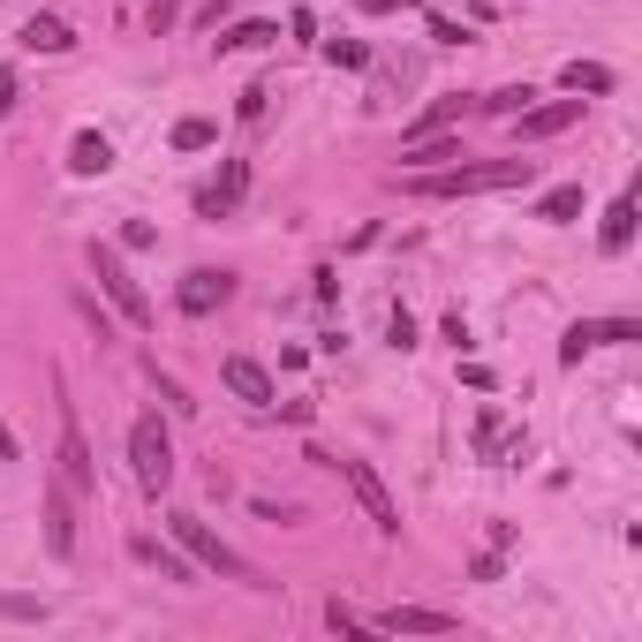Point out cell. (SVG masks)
Returning <instances> with one entry per match:
<instances>
[{
	"label": "cell",
	"mask_w": 642,
	"mask_h": 642,
	"mask_svg": "<svg viewBox=\"0 0 642 642\" xmlns=\"http://www.w3.org/2000/svg\"><path fill=\"white\" fill-rule=\"evenodd\" d=\"M537 174V159H484V167H438L416 189L424 197H491V189H521Z\"/></svg>",
	"instance_id": "cell-1"
},
{
	"label": "cell",
	"mask_w": 642,
	"mask_h": 642,
	"mask_svg": "<svg viewBox=\"0 0 642 642\" xmlns=\"http://www.w3.org/2000/svg\"><path fill=\"white\" fill-rule=\"evenodd\" d=\"M128 469H136V484H144L152 499L174 484V438H167L159 416H136V424H128Z\"/></svg>",
	"instance_id": "cell-2"
},
{
	"label": "cell",
	"mask_w": 642,
	"mask_h": 642,
	"mask_svg": "<svg viewBox=\"0 0 642 642\" xmlns=\"http://www.w3.org/2000/svg\"><path fill=\"white\" fill-rule=\"evenodd\" d=\"M91 272H99V288H106V302L122 310V325H136V333H152V296L136 288V272L122 265V250H91Z\"/></svg>",
	"instance_id": "cell-3"
},
{
	"label": "cell",
	"mask_w": 642,
	"mask_h": 642,
	"mask_svg": "<svg viewBox=\"0 0 642 642\" xmlns=\"http://www.w3.org/2000/svg\"><path fill=\"white\" fill-rule=\"evenodd\" d=\"M325 469H341V484L348 491H355V507L371 514V529H379V537H401V507H393V491H385V476L371 469V462H333V454H325Z\"/></svg>",
	"instance_id": "cell-4"
},
{
	"label": "cell",
	"mask_w": 642,
	"mask_h": 642,
	"mask_svg": "<svg viewBox=\"0 0 642 642\" xmlns=\"http://www.w3.org/2000/svg\"><path fill=\"white\" fill-rule=\"evenodd\" d=\"M167 529H174V545L197 559V567H213V574H235V582H250V559L235 552V545H219L213 529L197 521V514H167Z\"/></svg>",
	"instance_id": "cell-5"
},
{
	"label": "cell",
	"mask_w": 642,
	"mask_h": 642,
	"mask_svg": "<svg viewBox=\"0 0 642 642\" xmlns=\"http://www.w3.org/2000/svg\"><path fill=\"white\" fill-rule=\"evenodd\" d=\"M574 122H582V91H574V99H552V106H521V114H514V136H521V144H552V136H567Z\"/></svg>",
	"instance_id": "cell-6"
},
{
	"label": "cell",
	"mask_w": 642,
	"mask_h": 642,
	"mask_svg": "<svg viewBox=\"0 0 642 642\" xmlns=\"http://www.w3.org/2000/svg\"><path fill=\"white\" fill-rule=\"evenodd\" d=\"M612 341H642V325H635V318H582V325H567L559 363H582L590 348H612Z\"/></svg>",
	"instance_id": "cell-7"
},
{
	"label": "cell",
	"mask_w": 642,
	"mask_h": 642,
	"mask_svg": "<svg viewBox=\"0 0 642 642\" xmlns=\"http://www.w3.org/2000/svg\"><path fill=\"white\" fill-rule=\"evenodd\" d=\"M61 484L69 491H91L99 469H91V446H84V424H76V408L61 401Z\"/></svg>",
	"instance_id": "cell-8"
},
{
	"label": "cell",
	"mask_w": 642,
	"mask_h": 642,
	"mask_svg": "<svg viewBox=\"0 0 642 642\" xmlns=\"http://www.w3.org/2000/svg\"><path fill=\"white\" fill-rule=\"evenodd\" d=\"M379 635H454V612H431V604H393L371 620Z\"/></svg>",
	"instance_id": "cell-9"
},
{
	"label": "cell",
	"mask_w": 642,
	"mask_h": 642,
	"mask_svg": "<svg viewBox=\"0 0 642 642\" xmlns=\"http://www.w3.org/2000/svg\"><path fill=\"white\" fill-rule=\"evenodd\" d=\"M219 385L235 401H250V408H272V379H265V363H250V355H227L219 363Z\"/></svg>",
	"instance_id": "cell-10"
},
{
	"label": "cell",
	"mask_w": 642,
	"mask_h": 642,
	"mask_svg": "<svg viewBox=\"0 0 642 642\" xmlns=\"http://www.w3.org/2000/svg\"><path fill=\"white\" fill-rule=\"evenodd\" d=\"M45 545H53V559H76V499H69V484L45 491Z\"/></svg>",
	"instance_id": "cell-11"
},
{
	"label": "cell",
	"mask_w": 642,
	"mask_h": 642,
	"mask_svg": "<svg viewBox=\"0 0 642 642\" xmlns=\"http://www.w3.org/2000/svg\"><path fill=\"white\" fill-rule=\"evenodd\" d=\"M242 189H250V167H242V159H227V167H219V182H213V189H197V213H205V219L235 213V205H242Z\"/></svg>",
	"instance_id": "cell-12"
},
{
	"label": "cell",
	"mask_w": 642,
	"mask_h": 642,
	"mask_svg": "<svg viewBox=\"0 0 642 642\" xmlns=\"http://www.w3.org/2000/svg\"><path fill=\"white\" fill-rule=\"evenodd\" d=\"M227 296H235L227 272H189V280H182V310H189V318H213Z\"/></svg>",
	"instance_id": "cell-13"
},
{
	"label": "cell",
	"mask_w": 642,
	"mask_h": 642,
	"mask_svg": "<svg viewBox=\"0 0 642 642\" xmlns=\"http://www.w3.org/2000/svg\"><path fill=\"white\" fill-rule=\"evenodd\" d=\"M446 159H462V144H454L446 128H431V136H408V167H416V174L446 167Z\"/></svg>",
	"instance_id": "cell-14"
},
{
	"label": "cell",
	"mask_w": 642,
	"mask_h": 642,
	"mask_svg": "<svg viewBox=\"0 0 642 642\" xmlns=\"http://www.w3.org/2000/svg\"><path fill=\"white\" fill-rule=\"evenodd\" d=\"M598 242H604V257H620L628 242H635V197H612V213H604Z\"/></svg>",
	"instance_id": "cell-15"
},
{
	"label": "cell",
	"mask_w": 642,
	"mask_h": 642,
	"mask_svg": "<svg viewBox=\"0 0 642 642\" xmlns=\"http://www.w3.org/2000/svg\"><path fill=\"white\" fill-rule=\"evenodd\" d=\"M69 167L84 174V182H91V174H106V167H114V144H106L99 128H84V136L69 144Z\"/></svg>",
	"instance_id": "cell-16"
},
{
	"label": "cell",
	"mask_w": 642,
	"mask_h": 642,
	"mask_svg": "<svg viewBox=\"0 0 642 642\" xmlns=\"http://www.w3.org/2000/svg\"><path fill=\"white\" fill-rule=\"evenodd\" d=\"M23 45H31V53H69L76 31H69L61 15H31V23H23Z\"/></svg>",
	"instance_id": "cell-17"
},
{
	"label": "cell",
	"mask_w": 642,
	"mask_h": 642,
	"mask_svg": "<svg viewBox=\"0 0 642 642\" xmlns=\"http://www.w3.org/2000/svg\"><path fill=\"white\" fill-rule=\"evenodd\" d=\"M272 39H280V23H235V31H219V53H257Z\"/></svg>",
	"instance_id": "cell-18"
},
{
	"label": "cell",
	"mask_w": 642,
	"mask_h": 642,
	"mask_svg": "<svg viewBox=\"0 0 642 642\" xmlns=\"http://www.w3.org/2000/svg\"><path fill=\"white\" fill-rule=\"evenodd\" d=\"M559 84H567V91H612V69H604V61H567Z\"/></svg>",
	"instance_id": "cell-19"
},
{
	"label": "cell",
	"mask_w": 642,
	"mask_h": 642,
	"mask_svg": "<svg viewBox=\"0 0 642 642\" xmlns=\"http://www.w3.org/2000/svg\"><path fill=\"white\" fill-rule=\"evenodd\" d=\"M574 213H582V189H574V182H567V189H545V197H537V219H552V227H559V219H574Z\"/></svg>",
	"instance_id": "cell-20"
},
{
	"label": "cell",
	"mask_w": 642,
	"mask_h": 642,
	"mask_svg": "<svg viewBox=\"0 0 642 642\" xmlns=\"http://www.w3.org/2000/svg\"><path fill=\"white\" fill-rule=\"evenodd\" d=\"M213 136H219V128L205 122V114H189V122H174V152H205Z\"/></svg>",
	"instance_id": "cell-21"
},
{
	"label": "cell",
	"mask_w": 642,
	"mask_h": 642,
	"mask_svg": "<svg viewBox=\"0 0 642 642\" xmlns=\"http://www.w3.org/2000/svg\"><path fill=\"white\" fill-rule=\"evenodd\" d=\"M476 446H484V454H499V446H507V416H499V408H484V424H476Z\"/></svg>",
	"instance_id": "cell-22"
},
{
	"label": "cell",
	"mask_w": 642,
	"mask_h": 642,
	"mask_svg": "<svg viewBox=\"0 0 642 642\" xmlns=\"http://www.w3.org/2000/svg\"><path fill=\"white\" fill-rule=\"evenodd\" d=\"M325 61H341V69H363V61H371V45H363V39H333V45H325Z\"/></svg>",
	"instance_id": "cell-23"
},
{
	"label": "cell",
	"mask_w": 642,
	"mask_h": 642,
	"mask_svg": "<svg viewBox=\"0 0 642 642\" xmlns=\"http://www.w3.org/2000/svg\"><path fill=\"white\" fill-rule=\"evenodd\" d=\"M529 99H537V91H529V84H514V91H491V99H484V106H491V114H521V106H529Z\"/></svg>",
	"instance_id": "cell-24"
},
{
	"label": "cell",
	"mask_w": 642,
	"mask_h": 642,
	"mask_svg": "<svg viewBox=\"0 0 642 642\" xmlns=\"http://www.w3.org/2000/svg\"><path fill=\"white\" fill-rule=\"evenodd\" d=\"M325 620H333V628H341V635H363V628H371V620H363V612H355V604H325Z\"/></svg>",
	"instance_id": "cell-25"
},
{
	"label": "cell",
	"mask_w": 642,
	"mask_h": 642,
	"mask_svg": "<svg viewBox=\"0 0 642 642\" xmlns=\"http://www.w3.org/2000/svg\"><path fill=\"white\" fill-rule=\"evenodd\" d=\"M152 385H159V401H167V408H182V416H189V408H197V401H189V393H182V385H174L167 371H159V363H152Z\"/></svg>",
	"instance_id": "cell-26"
},
{
	"label": "cell",
	"mask_w": 642,
	"mask_h": 642,
	"mask_svg": "<svg viewBox=\"0 0 642 642\" xmlns=\"http://www.w3.org/2000/svg\"><path fill=\"white\" fill-rule=\"evenodd\" d=\"M385 341H393V348H416V318H408V310H393V318H385Z\"/></svg>",
	"instance_id": "cell-27"
},
{
	"label": "cell",
	"mask_w": 642,
	"mask_h": 642,
	"mask_svg": "<svg viewBox=\"0 0 642 642\" xmlns=\"http://www.w3.org/2000/svg\"><path fill=\"white\" fill-rule=\"evenodd\" d=\"M0 612H8V620H45L39 598H0Z\"/></svg>",
	"instance_id": "cell-28"
},
{
	"label": "cell",
	"mask_w": 642,
	"mask_h": 642,
	"mask_svg": "<svg viewBox=\"0 0 642 642\" xmlns=\"http://www.w3.org/2000/svg\"><path fill=\"white\" fill-rule=\"evenodd\" d=\"M15 114V69H0V122Z\"/></svg>",
	"instance_id": "cell-29"
},
{
	"label": "cell",
	"mask_w": 642,
	"mask_h": 642,
	"mask_svg": "<svg viewBox=\"0 0 642 642\" xmlns=\"http://www.w3.org/2000/svg\"><path fill=\"white\" fill-rule=\"evenodd\" d=\"M371 15H393V8H416V0H363Z\"/></svg>",
	"instance_id": "cell-30"
},
{
	"label": "cell",
	"mask_w": 642,
	"mask_h": 642,
	"mask_svg": "<svg viewBox=\"0 0 642 642\" xmlns=\"http://www.w3.org/2000/svg\"><path fill=\"white\" fill-rule=\"evenodd\" d=\"M8 454H15V438H8V424H0V462H8Z\"/></svg>",
	"instance_id": "cell-31"
}]
</instances>
